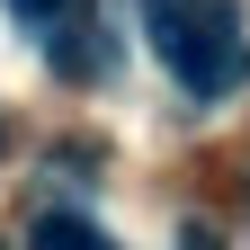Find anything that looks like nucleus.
Segmentation results:
<instances>
[{
  "label": "nucleus",
  "mask_w": 250,
  "mask_h": 250,
  "mask_svg": "<svg viewBox=\"0 0 250 250\" xmlns=\"http://www.w3.org/2000/svg\"><path fill=\"white\" fill-rule=\"evenodd\" d=\"M143 36L188 99H232L250 81V45H241L232 0H143Z\"/></svg>",
  "instance_id": "1"
},
{
  "label": "nucleus",
  "mask_w": 250,
  "mask_h": 250,
  "mask_svg": "<svg viewBox=\"0 0 250 250\" xmlns=\"http://www.w3.org/2000/svg\"><path fill=\"white\" fill-rule=\"evenodd\" d=\"M9 18L36 36V54L62 81H99L107 72V36H99V0H9Z\"/></svg>",
  "instance_id": "2"
},
{
  "label": "nucleus",
  "mask_w": 250,
  "mask_h": 250,
  "mask_svg": "<svg viewBox=\"0 0 250 250\" xmlns=\"http://www.w3.org/2000/svg\"><path fill=\"white\" fill-rule=\"evenodd\" d=\"M27 250H116L89 214H36V232H27Z\"/></svg>",
  "instance_id": "3"
},
{
  "label": "nucleus",
  "mask_w": 250,
  "mask_h": 250,
  "mask_svg": "<svg viewBox=\"0 0 250 250\" xmlns=\"http://www.w3.org/2000/svg\"><path fill=\"white\" fill-rule=\"evenodd\" d=\"M179 250H214V232H179Z\"/></svg>",
  "instance_id": "4"
}]
</instances>
